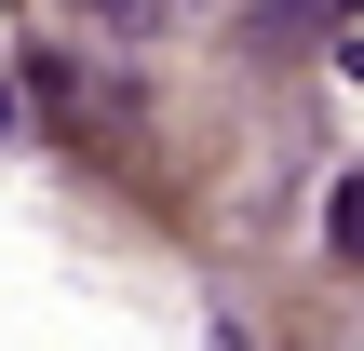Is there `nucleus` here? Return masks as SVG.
<instances>
[{"label": "nucleus", "instance_id": "f257e3e1", "mask_svg": "<svg viewBox=\"0 0 364 351\" xmlns=\"http://www.w3.org/2000/svg\"><path fill=\"white\" fill-rule=\"evenodd\" d=\"M81 14H95L108 41H189V27H203L216 0H81Z\"/></svg>", "mask_w": 364, "mask_h": 351}, {"label": "nucleus", "instance_id": "f03ea898", "mask_svg": "<svg viewBox=\"0 0 364 351\" xmlns=\"http://www.w3.org/2000/svg\"><path fill=\"white\" fill-rule=\"evenodd\" d=\"M324 27V0H270V41H311Z\"/></svg>", "mask_w": 364, "mask_h": 351}]
</instances>
